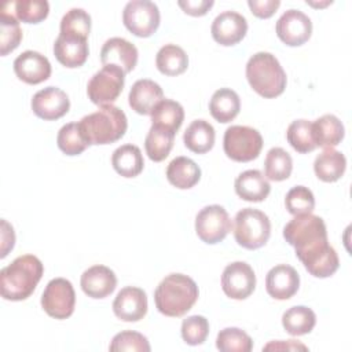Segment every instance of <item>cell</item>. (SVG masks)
<instances>
[{
    "instance_id": "obj_43",
    "label": "cell",
    "mask_w": 352,
    "mask_h": 352,
    "mask_svg": "<svg viewBox=\"0 0 352 352\" xmlns=\"http://www.w3.org/2000/svg\"><path fill=\"white\" fill-rule=\"evenodd\" d=\"M209 334V322L202 315H192L182 323V337L188 345H201Z\"/></svg>"
},
{
    "instance_id": "obj_17",
    "label": "cell",
    "mask_w": 352,
    "mask_h": 352,
    "mask_svg": "<svg viewBox=\"0 0 352 352\" xmlns=\"http://www.w3.org/2000/svg\"><path fill=\"white\" fill-rule=\"evenodd\" d=\"M138 48L122 37L109 38L100 50L103 66H117L125 74L132 72L138 63Z\"/></svg>"
},
{
    "instance_id": "obj_48",
    "label": "cell",
    "mask_w": 352,
    "mask_h": 352,
    "mask_svg": "<svg viewBox=\"0 0 352 352\" xmlns=\"http://www.w3.org/2000/svg\"><path fill=\"white\" fill-rule=\"evenodd\" d=\"M271 349H275V351H283V349H286V351H297V349L307 351L308 348L296 340H287L286 342L285 341H271L263 348V351H271Z\"/></svg>"
},
{
    "instance_id": "obj_47",
    "label": "cell",
    "mask_w": 352,
    "mask_h": 352,
    "mask_svg": "<svg viewBox=\"0 0 352 352\" xmlns=\"http://www.w3.org/2000/svg\"><path fill=\"white\" fill-rule=\"evenodd\" d=\"M15 245V234L11 224L7 220H1V250L0 257L4 258Z\"/></svg>"
},
{
    "instance_id": "obj_40",
    "label": "cell",
    "mask_w": 352,
    "mask_h": 352,
    "mask_svg": "<svg viewBox=\"0 0 352 352\" xmlns=\"http://www.w3.org/2000/svg\"><path fill=\"white\" fill-rule=\"evenodd\" d=\"M56 143L60 151L66 155H78L89 146L80 131L78 122H69L63 125L58 132Z\"/></svg>"
},
{
    "instance_id": "obj_29",
    "label": "cell",
    "mask_w": 352,
    "mask_h": 352,
    "mask_svg": "<svg viewBox=\"0 0 352 352\" xmlns=\"http://www.w3.org/2000/svg\"><path fill=\"white\" fill-rule=\"evenodd\" d=\"M111 165L124 177H136L144 166L142 151L135 144H122L113 151Z\"/></svg>"
},
{
    "instance_id": "obj_14",
    "label": "cell",
    "mask_w": 352,
    "mask_h": 352,
    "mask_svg": "<svg viewBox=\"0 0 352 352\" xmlns=\"http://www.w3.org/2000/svg\"><path fill=\"white\" fill-rule=\"evenodd\" d=\"M70 109V100L65 91L58 87H47L37 91L32 98L33 113L45 121L63 117Z\"/></svg>"
},
{
    "instance_id": "obj_32",
    "label": "cell",
    "mask_w": 352,
    "mask_h": 352,
    "mask_svg": "<svg viewBox=\"0 0 352 352\" xmlns=\"http://www.w3.org/2000/svg\"><path fill=\"white\" fill-rule=\"evenodd\" d=\"M158 70L165 76H179L188 67V56L186 51L176 44H165L155 56Z\"/></svg>"
},
{
    "instance_id": "obj_15",
    "label": "cell",
    "mask_w": 352,
    "mask_h": 352,
    "mask_svg": "<svg viewBox=\"0 0 352 352\" xmlns=\"http://www.w3.org/2000/svg\"><path fill=\"white\" fill-rule=\"evenodd\" d=\"M212 37L220 45L238 44L248 32L246 18L236 11H223L212 22Z\"/></svg>"
},
{
    "instance_id": "obj_25",
    "label": "cell",
    "mask_w": 352,
    "mask_h": 352,
    "mask_svg": "<svg viewBox=\"0 0 352 352\" xmlns=\"http://www.w3.org/2000/svg\"><path fill=\"white\" fill-rule=\"evenodd\" d=\"M345 129L334 114H324L312 122V138L316 147L333 148L344 139Z\"/></svg>"
},
{
    "instance_id": "obj_30",
    "label": "cell",
    "mask_w": 352,
    "mask_h": 352,
    "mask_svg": "<svg viewBox=\"0 0 352 352\" xmlns=\"http://www.w3.org/2000/svg\"><path fill=\"white\" fill-rule=\"evenodd\" d=\"M214 139V128L205 120L192 121L183 135L184 146L195 154L208 153L213 147Z\"/></svg>"
},
{
    "instance_id": "obj_34",
    "label": "cell",
    "mask_w": 352,
    "mask_h": 352,
    "mask_svg": "<svg viewBox=\"0 0 352 352\" xmlns=\"http://www.w3.org/2000/svg\"><path fill=\"white\" fill-rule=\"evenodd\" d=\"M22 40V29L14 12L3 4L0 11V54L6 56L14 51Z\"/></svg>"
},
{
    "instance_id": "obj_21",
    "label": "cell",
    "mask_w": 352,
    "mask_h": 352,
    "mask_svg": "<svg viewBox=\"0 0 352 352\" xmlns=\"http://www.w3.org/2000/svg\"><path fill=\"white\" fill-rule=\"evenodd\" d=\"M305 270L315 278H329L340 267V260L336 249L327 242L298 257Z\"/></svg>"
},
{
    "instance_id": "obj_22",
    "label": "cell",
    "mask_w": 352,
    "mask_h": 352,
    "mask_svg": "<svg viewBox=\"0 0 352 352\" xmlns=\"http://www.w3.org/2000/svg\"><path fill=\"white\" fill-rule=\"evenodd\" d=\"M164 99L162 88L153 80L142 78L138 80L129 91L128 102L132 110L138 114L148 116L154 107Z\"/></svg>"
},
{
    "instance_id": "obj_38",
    "label": "cell",
    "mask_w": 352,
    "mask_h": 352,
    "mask_svg": "<svg viewBox=\"0 0 352 352\" xmlns=\"http://www.w3.org/2000/svg\"><path fill=\"white\" fill-rule=\"evenodd\" d=\"M216 346L221 352H250L253 341L246 331L238 327H226L219 331Z\"/></svg>"
},
{
    "instance_id": "obj_35",
    "label": "cell",
    "mask_w": 352,
    "mask_h": 352,
    "mask_svg": "<svg viewBox=\"0 0 352 352\" xmlns=\"http://www.w3.org/2000/svg\"><path fill=\"white\" fill-rule=\"evenodd\" d=\"M175 135L173 132L161 129L158 126H153L150 128L146 140H144V148H146V154L148 155V158L154 162H161L164 161L172 147H173V142H175Z\"/></svg>"
},
{
    "instance_id": "obj_37",
    "label": "cell",
    "mask_w": 352,
    "mask_h": 352,
    "mask_svg": "<svg viewBox=\"0 0 352 352\" xmlns=\"http://www.w3.org/2000/svg\"><path fill=\"white\" fill-rule=\"evenodd\" d=\"M89 32H91V16L85 10L72 8L62 16L59 34L87 40L89 36Z\"/></svg>"
},
{
    "instance_id": "obj_3",
    "label": "cell",
    "mask_w": 352,
    "mask_h": 352,
    "mask_svg": "<svg viewBox=\"0 0 352 352\" xmlns=\"http://www.w3.org/2000/svg\"><path fill=\"white\" fill-rule=\"evenodd\" d=\"M80 131L91 144H110L120 140L128 128L125 113L113 104L100 106L99 110L82 117L78 122Z\"/></svg>"
},
{
    "instance_id": "obj_24",
    "label": "cell",
    "mask_w": 352,
    "mask_h": 352,
    "mask_svg": "<svg viewBox=\"0 0 352 352\" xmlns=\"http://www.w3.org/2000/svg\"><path fill=\"white\" fill-rule=\"evenodd\" d=\"M270 191L268 179L257 169L245 170L235 179V192L243 201L261 202L268 197Z\"/></svg>"
},
{
    "instance_id": "obj_42",
    "label": "cell",
    "mask_w": 352,
    "mask_h": 352,
    "mask_svg": "<svg viewBox=\"0 0 352 352\" xmlns=\"http://www.w3.org/2000/svg\"><path fill=\"white\" fill-rule=\"evenodd\" d=\"M285 206L287 212L294 216L312 213L315 209V197L308 187L294 186L286 194Z\"/></svg>"
},
{
    "instance_id": "obj_27",
    "label": "cell",
    "mask_w": 352,
    "mask_h": 352,
    "mask_svg": "<svg viewBox=\"0 0 352 352\" xmlns=\"http://www.w3.org/2000/svg\"><path fill=\"white\" fill-rule=\"evenodd\" d=\"M346 158L341 151L324 148L314 162V170L319 180L326 183L337 182L345 172Z\"/></svg>"
},
{
    "instance_id": "obj_7",
    "label": "cell",
    "mask_w": 352,
    "mask_h": 352,
    "mask_svg": "<svg viewBox=\"0 0 352 352\" xmlns=\"http://www.w3.org/2000/svg\"><path fill=\"white\" fill-rule=\"evenodd\" d=\"M223 148L232 161L249 162L258 157L263 148V138L252 126L231 125L224 132Z\"/></svg>"
},
{
    "instance_id": "obj_2",
    "label": "cell",
    "mask_w": 352,
    "mask_h": 352,
    "mask_svg": "<svg viewBox=\"0 0 352 352\" xmlns=\"http://www.w3.org/2000/svg\"><path fill=\"white\" fill-rule=\"evenodd\" d=\"M199 290L192 278L184 274L166 275L154 292L157 309L170 318L186 315L197 302Z\"/></svg>"
},
{
    "instance_id": "obj_11",
    "label": "cell",
    "mask_w": 352,
    "mask_h": 352,
    "mask_svg": "<svg viewBox=\"0 0 352 352\" xmlns=\"http://www.w3.org/2000/svg\"><path fill=\"white\" fill-rule=\"evenodd\" d=\"M231 228V219L227 210L220 205L205 206L197 213L195 232L205 243L214 245L221 242Z\"/></svg>"
},
{
    "instance_id": "obj_8",
    "label": "cell",
    "mask_w": 352,
    "mask_h": 352,
    "mask_svg": "<svg viewBox=\"0 0 352 352\" xmlns=\"http://www.w3.org/2000/svg\"><path fill=\"white\" fill-rule=\"evenodd\" d=\"M125 73L117 66H103L96 72L87 85V94L98 106L111 104L122 92Z\"/></svg>"
},
{
    "instance_id": "obj_31",
    "label": "cell",
    "mask_w": 352,
    "mask_h": 352,
    "mask_svg": "<svg viewBox=\"0 0 352 352\" xmlns=\"http://www.w3.org/2000/svg\"><path fill=\"white\" fill-rule=\"evenodd\" d=\"M151 125L176 133L183 124V106L172 99H162L151 111Z\"/></svg>"
},
{
    "instance_id": "obj_1",
    "label": "cell",
    "mask_w": 352,
    "mask_h": 352,
    "mask_svg": "<svg viewBox=\"0 0 352 352\" xmlns=\"http://www.w3.org/2000/svg\"><path fill=\"white\" fill-rule=\"evenodd\" d=\"M44 274L38 257L23 254L0 271V293L4 300L22 301L33 294Z\"/></svg>"
},
{
    "instance_id": "obj_18",
    "label": "cell",
    "mask_w": 352,
    "mask_h": 352,
    "mask_svg": "<svg viewBox=\"0 0 352 352\" xmlns=\"http://www.w3.org/2000/svg\"><path fill=\"white\" fill-rule=\"evenodd\" d=\"M14 72L19 80L26 84H40L50 78L51 63L37 51H25L14 60Z\"/></svg>"
},
{
    "instance_id": "obj_45",
    "label": "cell",
    "mask_w": 352,
    "mask_h": 352,
    "mask_svg": "<svg viewBox=\"0 0 352 352\" xmlns=\"http://www.w3.org/2000/svg\"><path fill=\"white\" fill-rule=\"evenodd\" d=\"M248 6L253 15L257 18H270L275 14V11L279 8L280 1L279 0H249Z\"/></svg>"
},
{
    "instance_id": "obj_16",
    "label": "cell",
    "mask_w": 352,
    "mask_h": 352,
    "mask_svg": "<svg viewBox=\"0 0 352 352\" xmlns=\"http://www.w3.org/2000/svg\"><path fill=\"white\" fill-rule=\"evenodd\" d=\"M114 315L124 322H138L147 314V296L143 289L126 286L113 301Z\"/></svg>"
},
{
    "instance_id": "obj_19",
    "label": "cell",
    "mask_w": 352,
    "mask_h": 352,
    "mask_svg": "<svg viewBox=\"0 0 352 352\" xmlns=\"http://www.w3.org/2000/svg\"><path fill=\"white\" fill-rule=\"evenodd\" d=\"M300 286L298 272L287 264H278L272 267L265 276L267 293L275 300L292 298Z\"/></svg>"
},
{
    "instance_id": "obj_46",
    "label": "cell",
    "mask_w": 352,
    "mask_h": 352,
    "mask_svg": "<svg viewBox=\"0 0 352 352\" xmlns=\"http://www.w3.org/2000/svg\"><path fill=\"white\" fill-rule=\"evenodd\" d=\"M179 7L191 16L205 15L214 4L213 0H179Z\"/></svg>"
},
{
    "instance_id": "obj_12",
    "label": "cell",
    "mask_w": 352,
    "mask_h": 352,
    "mask_svg": "<svg viewBox=\"0 0 352 352\" xmlns=\"http://www.w3.org/2000/svg\"><path fill=\"white\" fill-rule=\"evenodd\" d=\"M256 287V275L253 268L245 261L228 264L221 275V289L224 294L234 300L248 298Z\"/></svg>"
},
{
    "instance_id": "obj_44",
    "label": "cell",
    "mask_w": 352,
    "mask_h": 352,
    "mask_svg": "<svg viewBox=\"0 0 352 352\" xmlns=\"http://www.w3.org/2000/svg\"><path fill=\"white\" fill-rule=\"evenodd\" d=\"M109 349L111 352H120V351L148 352L151 348L147 338L143 334L132 330H125L113 337Z\"/></svg>"
},
{
    "instance_id": "obj_41",
    "label": "cell",
    "mask_w": 352,
    "mask_h": 352,
    "mask_svg": "<svg viewBox=\"0 0 352 352\" xmlns=\"http://www.w3.org/2000/svg\"><path fill=\"white\" fill-rule=\"evenodd\" d=\"M14 15L25 23H38L48 16L50 4L45 0H16L12 1Z\"/></svg>"
},
{
    "instance_id": "obj_10",
    "label": "cell",
    "mask_w": 352,
    "mask_h": 352,
    "mask_svg": "<svg viewBox=\"0 0 352 352\" xmlns=\"http://www.w3.org/2000/svg\"><path fill=\"white\" fill-rule=\"evenodd\" d=\"M76 305V293L70 280L55 278L50 280L41 296V307L55 319H67L73 315Z\"/></svg>"
},
{
    "instance_id": "obj_4",
    "label": "cell",
    "mask_w": 352,
    "mask_h": 352,
    "mask_svg": "<svg viewBox=\"0 0 352 352\" xmlns=\"http://www.w3.org/2000/svg\"><path fill=\"white\" fill-rule=\"evenodd\" d=\"M246 78L249 85L260 96L271 99L283 94L286 88V73L275 55L257 52L246 63Z\"/></svg>"
},
{
    "instance_id": "obj_5",
    "label": "cell",
    "mask_w": 352,
    "mask_h": 352,
    "mask_svg": "<svg viewBox=\"0 0 352 352\" xmlns=\"http://www.w3.org/2000/svg\"><path fill=\"white\" fill-rule=\"evenodd\" d=\"M271 235L268 216L253 208L241 209L234 219V236L239 246L254 250L267 243Z\"/></svg>"
},
{
    "instance_id": "obj_6",
    "label": "cell",
    "mask_w": 352,
    "mask_h": 352,
    "mask_svg": "<svg viewBox=\"0 0 352 352\" xmlns=\"http://www.w3.org/2000/svg\"><path fill=\"white\" fill-rule=\"evenodd\" d=\"M283 238L296 249V254L329 241L323 219L312 213L294 216L285 226Z\"/></svg>"
},
{
    "instance_id": "obj_28",
    "label": "cell",
    "mask_w": 352,
    "mask_h": 352,
    "mask_svg": "<svg viewBox=\"0 0 352 352\" xmlns=\"http://www.w3.org/2000/svg\"><path fill=\"white\" fill-rule=\"evenodd\" d=\"M241 110V100L238 94L231 88L217 89L209 102V111L212 117L221 122L227 124L232 121Z\"/></svg>"
},
{
    "instance_id": "obj_13",
    "label": "cell",
    "mask_w": 352,
    "mask_h": 352,
    "mask_svg": "<svg viewBox=\"0 0 352 352\" xmlns=\"http://www.w3.org/2000/svg\"><path fill=\"white\" fill-rule=\"evenodd\" d=\"M275 30L282 43L289 47H298L309 40L312 22L302 11L292 8L279 16Z\"/></svg>"
},
{
    "instance_id": "obj_20",
    "label": "cell",
    "mask_w": 352,
    "mask_h": 352,
    "mask_svg": "<svg viewBox=\"0 0 352 352\" xmlns=\"http://www.w3.org/2000/svg\"><path fill=\"white\" fill-rule=\"evenodd\" d=\"M80 285L88 297L104 298L116 290L117 276L109 267L98 264L82 272Z\"/></svg>"
},
{
    "instance_id": "obj_26",
    "label": "cell",
    "mask_w": 352,
    "mask_h": 352,
    "mask_svg": "<svg viewBox=\"0 0 352 352\" xmlns=\"http://www.w3.org/2000/svg\"><path fill=\"white\" fill-rule=\"evenodd\" d=\"M166 179L176 188L187 190L199 182L201 168L188 157H176L166 168Z\"/></svg>"
},
{
    "instance_id": "obj_39",
    "label": "cell",
    "mask_w": 352,
    "mask_h": 352,
    "mask_svg": "<svg viewBox=\"0 0 352 352\" xmlns=\"http://www.w3.org/2000/svg\"><path fill=\"white\" fill-rule=\"evenodd\" d=\"M287 142L297 153H309L316 148L312 138V122L308 120L293 121L286 132Z\"/></svg>"
},
{
    "instance_id": "obj_9",
    "label": "cell",
    "mask_w": 352,
    "mask_h": 352,
    "mask_svg": "<svg viewBox=\"0 0 352 352\" xmlns=\"http://www.w3.org/2000/svg\"><path fill=\"white\" fill-rule=\"evenodd\" d=\"M160 10L148 0L128 1L122 11L125 28L138 37H150L160 26Z\"/></svg>"
},
{
    "instance_id": "obj_33",
    "label": "cell",
    "mask_w": 352,
    "mask_h": 352,
    "mask_svg": "<svg viewBox=\"0 0 352 352\" xmlns=\"http://www.w3.org/2000/svg\"><path fill=\"white\" fill-rule=\"evenodd\" d=\"M316 324L315 312L305 305L289 308L282 315V326L292 336H304L312 331Z\"/></svg>"
},
{
    "instance_id": "obj_36",
    "label": "cell",
    "mask_w": 352,
    "mask_h": 352,
    "mask_svg": "<svg viewBox=\"0 0 352 352\" xmlns=\"http://www.w3.org/2000/svg\"><path fill=\"white\" fill-rule=\"evenodd\" d=\"M293 169V160L290 154L282 147H272L264 161L265 177L274 182L286 180Z\"/></svg>"
},
{
    "instance_id": "obj_23",
    "label": "cell",
    "mask_w": 352,
    "mask_h": 352,
    "mask_svg": "<svg viewBox=\"0 0 352 352\" xmlns=\"http://www.w3.org/2000/svg\"><path fill=\"white\" fill-rule=\"evenodd\" d=\"M89 50L87 40L59 34L54 43V55L65 67H80L85 63Z\"/></svg>"
}]
</instances>
